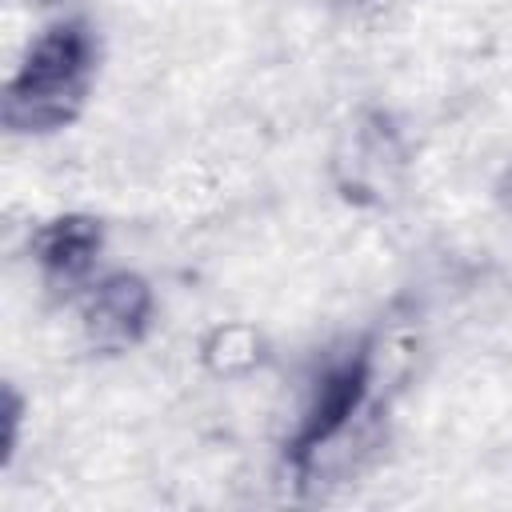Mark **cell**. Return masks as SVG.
Instances as JSON below:
<instances>
[{
  "mask_svg": "<svg viewBox=\"0 0 512 512\" xmlns=\"http://www.w3.org/2000/svg\"><path fill=\"white\" fill-rule=\"evenodd\" d=\"M96 76V40L84 20H60L36 36L4 88V124L12 132H56L84 112Z\"/></svg>",
  "mask_w": 512,
  "mask_h": 512,
  "instance_id": "obj_1",
  "label": "cell"
},
{
  "mask_svg": "<svg viewBox=\"0 0 512 512\" xmlns=\"http://www.w3.org/2000/svg\"><path fill=\"white\" fill-rule=\"evenodd\" d=\"M368 392H372V352H368V344H360L352 356L336 360L320 376V384H316V392H312V400H308V408H304V416L288 440V464L300 476H308L316 456L332 440H340V432L364 412Z\"/></svg>",
  "mask_w": 512,
  "mask_h": 512,
  "instance_id": "obj_2",
  "label": "cell"
},
{
  "mask_svg": "<svg viewBox=\"0 0 512 512\" xmlns=\"http://www.w3.org/2000/svg\"><path fill=\"white\" fill-rule=\"evenodd\" d=\"M152 284L140 272H108L88 284L80 300V328L100 352H128L148 336L152 324Z\"/></svg>",
  "mask_w": 512,
  "mask_h": 512,
  "instance_id": "obj_3",
  "label": "cell"
},
{
  "mask_svg": "<svg viewBox=\"0 0 512 512\" xmlns=\"http://www.w3.org/2000/svg\"><path fill=\"white\" fill-rule=\"evenodd\" d=\"M100 248H104V224L96 216H88V212L52 216V220L36 224L32 236H28V252L36 260L40 276L52 288H64V292L80 288L92 276Z\"/></svg>",
  "mask_w": 512,
  "mask_h": 512,
  "instance_id": "obj_4",
  "label": "cell"
},
{
  "mask_svg": "<svg viewBox=\"0 0 512 512\" xmlns=\"http://www.w3.org/2000/svg\"><path fill=\"white\" fill-rule=\"evenodd\" d=\"M200 356L216 376H240V372H252L260 364L264 340L252 324H220L208 332Z\"/></svg>",
  "mask_w": 512,
  "mask_h": 512,
  "instance_id": "obj_5",
  "label": "cell"
},
{
  "mask_svg": "<svg viewBox=\"0 0 512 512\" xmlns=\"http://www.w3.org/2000/svg\"><path fill=\"white\" fill-rule=\"evenodd\" d=\"M20 416H24V396L16 392V384H4V404H0V424H4V440H0V464L8 468L20 444Z\"/></svg>",
  "mask_w": 512,
  "mask_h": 512,
  "instance_id": "obj_6",
  "label": "cell"
}]
</instances>
